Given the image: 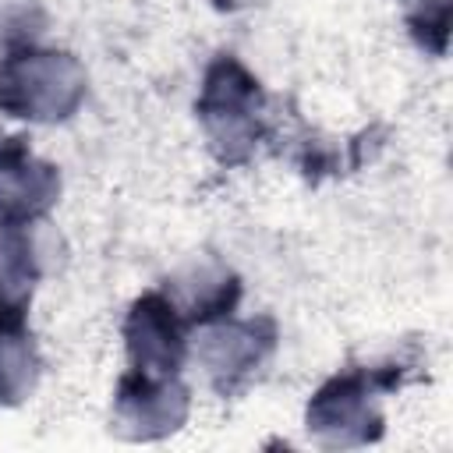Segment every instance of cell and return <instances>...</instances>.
Here are the masks:
<instances>
[{
    "label": "cell",
    "mask_w": 453,
    "mask_h": 453,
    "mask_svg": "<svg viewBox=\"0 0 453 453\" xmlns=\"http://www.w3.org/2000/svg\"><path fill=\"white\" fill-rule=\"evenodd\" d=\"M85 99V67L64 50L21 46L0 60V110L25 120H64Z\"/></svg>",
    "instance_id": "cell-1"
},
{
    "label": "cell",
    "mask_w": 453,
    "mask_h": 453,
    "mask_svg": "<svg viewBox=\"0 0 453 453\" xmlns=\"http://www.w3.org/2000/svg\"><path fill=\"white\" fill-rule=\"evenodd\" d=\"M198 117L223 163H241L262 138V88L237 57H216L205 71Z\"/></svg>",
    "instance_id": "cell-2"
},
{
    "label": "cell",
    "mask_w": 453,
    "mask_h": 453,
    "mask_svg": "<svg viewBox=\"0 0 453 453\" xmlns=\"http://www.w3.org/2000/svg\"><path fill=\"white\" fill-rule=\"evenodd\" d=\"M308 432L322 446H361L379 439L382 414L375 407L368 375L350 372L329 379L308 403Z\"/></svg>",
    "instance_id": "cell-3"
},
{
    "label": "cell",
    "mask_w": 453,
    "mask_h": 453,
    "mask_svg": "<svg viewBox=\"0 0 453 453\" xmlns=\"http://www.w3.org/2000/svg\"><path fill=\"white\" fill-rule=\"evenodd\" d=\"M124 340H127V357L134 372L159 375V379L177 375L188 354L184 315L170 294H156V290L131 304L124 322Z\"/></svg>",
    "instance_id": "cell-4"
},
{
    "label": "cell",
    "mask_w": 453,
    "mask_h": 453,
    "mask_svg": "<svg viewBox=\"0 0 453 453\" xmlns=\"http://www.w3.org/2000/svg\"><path fill=\"white\" fill-rule=\"evenodd\" d=\"M273 340H276V329L269 319L237 322V319L223 315V319L202 322L195 354H198L202 368L209 372L212 386L230 393L265 361V354L273 350Z\"/></svg>",
    "instance_id": "cell-5"
},
{
    "label": "cell",
    "mask_w": 453,
    "mask_h": 453,
    "mask_svg": "<svg viewBox=\"0 0 453 453\" xmlns=\"http://www.w3.org/2000/svg\"><path fill=\"white\" fill-rule=\"evenodd\" d=\"M117 432L127 439H159L184 425L188 418V389L177 375L159 379L145 372H127L113 396Z\"/></svg>",
    "instance_id": "cell-6"
},
{
    "label": "cell",
    "mask_w": 453,
    "mask_h": 453,
    "mask_svg": "<svg viewBox=\"0 0 453 453\" xmlns=\"http://www.w3.org/2000/svg\"><path fill=\"white\" fill-rule=\"evenodd\" d=\"M60 195L57 166L35 159L21 138H7L0 145V223L7 230H21L46 216Z\"/></svg>",
    "instance_id": "cell-7"
},
{
    "label": "cell",
    "mask_w": 453,
    "mask_h": 453,
    "mask_svg": "<svg viewBox=\"0 0 453 453\" xmlns=\"http://www.w3.org/2000/svg\"><path fill=\"white\" fill-rule=\"evenodd\" d=\"M39 372L35 343L21 315H0V403H18L32 393Z\"/></svg>",
    "instance_id": "cell-8"
},
{
    "label": "cell",
    "mask_w": 453,
    "mask_h": 453,
    "mask_svg": "<svg viewBox=\"0 0 453 453\" xmlns=\"http://www.w3.org/2000/svg\"><path fill=\"white\" fill-rule=\"evenodd\" d=\"M35 276L39 262L32 241L18 230H7V237L0 241V315H25Z\"/></svg>",
    "instance_id": "cell-9"
},
{
    "label": "cell",
    "mask_w": 453,
    "mask_h": 453,
    "mask_svg": "<svg viewBox=\"0 0 453 453\" xmlns=\"http://www.w3.org/2000/svg\"><path fill=\"white\" fill-rule=\"evenodd\" d=\"M400 4H403V14H407L414 39L432 53H446L453 0H400Z\"/></svg>",
    "instance_id": "cell-10"
}]
</instances>
